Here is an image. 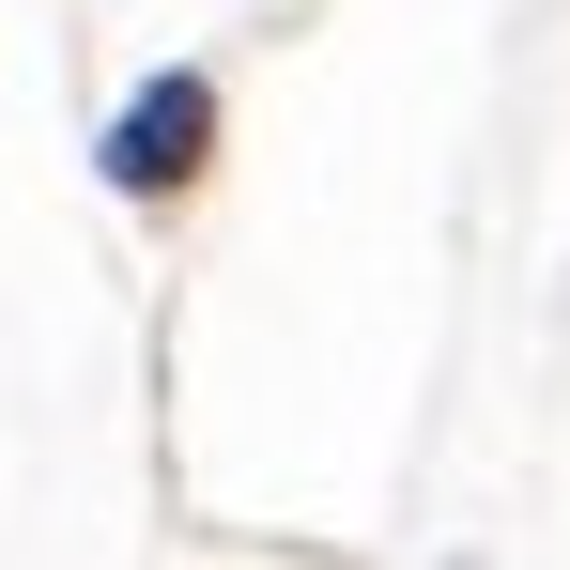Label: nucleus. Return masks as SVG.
Instances as JSON below:
<instances>
[{
  "label": "nucleus",
  "mask_w": 570,
  "mask_h": 570,
  "mask_svg": "<svg viewBox=\"0 0 570 570\" xmlns=\"http://www.w3.org/2000/svg\"><path fill=\"white\" fill-rule=\"evenodd\" d=\"M200 139H216V94H200V78H155V94L108 124V186H186Z\"/></svg>",
  "instance_id": "nucleus-1"
}]
</instances>
